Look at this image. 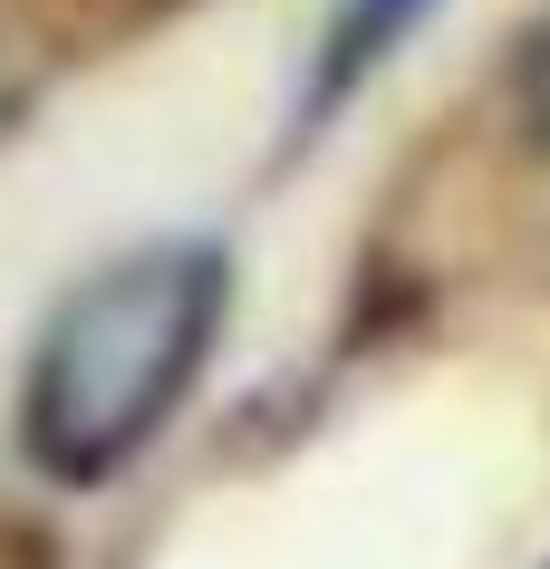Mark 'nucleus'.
<instances>
[{
	"label": "nucleus",
	"mask_w": 550,
	"mask_h": 569,
	"mask_svg": "<svg viewBox=\"0 0 550 569\" xmlns=\"http://www.w3.org/2000/svg\"><path fill=\"white\" fill-rule=\"evenodd\" d=\"M222 300H232V270L213 241H146V251L88 270L30 348L20 453L59 482L126 473L193 396Z\"/></svg>",
	"instance_id": "1"
},
{
	"label": "nucleus",
	"mask_w": 550,
	"mask_h": 569,
	"mask_svg": "<svg viewBox=\"0 0 550 569\" xmlns=\"http://www.w3.org/2000/svg\"><path fill=\"white\" fill-rule=\"evenodd\" d=\"M434 10H444V0H338L329 30H319V68H309V117H329L338 97H358Z\"/></svg>",
	"instance_id": "2"
},
{
	"label": "nucleus",
	"mask_w": 550,
	"mask_h": 569,
	"mask_svg": "<svg viewBox=\"0 0 550 569\" xmlns=\"http://www.w3.org/2000/svg\"><path fill=\"white\" fill-rule=\"evenodd\" d=\"M541 126H550V59H541Z\"/></svg>",
	"instance_id": "3"
},
{
	"label": "nucleus",
	"mask_w": 550,
	"mask_h": 569,
	"mask_svg": "<svg viewBox=\"0 0 550 569\" xmlns=\"http://www.w3.org/2000/svg\"><path fill=\"white\" fill-rule=\"evenodd\" d=\"M0 117H10V78H0Z\"/></svg>",
	"instance_id": "4"
}]
</instances>
